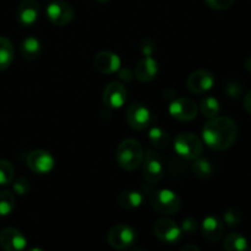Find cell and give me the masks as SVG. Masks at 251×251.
<instances>
[{
    "label": "cell",
    "mask_w": 251,
    "mask_h": 251,
    "mask_svg": "<svg viewBox=\"0 0 251 251\" xmlns=\"http://www.w3.org/2000/svg\"><path fill=\"white\" fill-rule=\"evenodd\" d=\"M238 136L234 120L228 117H215L208 120L202 129V140L210 149L225 151L233 146Z\"/></svg>",
    "instance_id": "1"
},
{
    "label": "cell",
    "mask_w": 251,
    "mask_h": 251,
    "mask_svg": "<svg viewBox=\"0 0 251 251\" xmlns=\"http://www.w3.org/2000/svg\"><path fill=\"white\" fill-rule=\"evenodd\" d=\"M144 149L140 142L134 139H126L120 142L115 153L118 164L127 172L139 168L144 162Z\"/></svg>",
    "instance_id": "2"
},
{
    "label": "cell",
    "mask_w": 251,
    "mask_h": 251,
    "mask_svg": "<svg viewBox=\"0 0 251 251\" xmlns=\"http://www.w3.org/2000/svg\"><path fill=\"white\" fill-rule=\"evenodd\" d=\"M149 200L152 208L162 215H176L181 207L179 196L169 189H152L149 191Z\"/></svg>",
    "instance_id": "3"
},
{
    "label": "cell",
    "mask_w": 251,
    "mask_h": 251,
    "mask_svg": "<svg viewBox=\"0 0 251 251\" xmlns=\"http://www.w3.org/2000/svg\"><path fill=\"white\" fill-rule=\"evenodd\" d=\"M174 151L186 161H195L202 153V141L191 132H181L174 140Z\"/></svg>",
    "instance_id": "4"
},
{
    "label": "cell",
    "mask_w": 251,
    "mask_h": 251,
    "mask_svg": "<svg viewBox=\"0 0 251 251\" xmlns=\"http://www.w3.org/2000/svg\"><path fill=\"white\" fill-rule=\"evenodd\" d=\"M136 242V232L127 225H117L108 233V243L115 250L131 248Z\"/></svg>",
    "instance_id": "5"
},
{
    "label": "cell",
    "mask_w": 251,
    "mask_h": 251,
    "mask_svg": "<svg viewBox=\"0 0 251 251\" xmlns=\"http://www.w3.org/2000/svg\"><path fill=\"white\" fill-rule=\"evenodd\" d=\"M47 17L55 26H65L74 19V9L69 2L54 0L47 6Z\"/></svg>",
    "instance_id": "6"
},
{
    "label": "cell",
    "mask_w": 251,
    "mask_h": 251,
    "mask_svg": "<svg viewBox=\"0 0 251 251\" xmlns=\"http://www.w3.org/2000/svg\"><path fill=\"white\" fill-rule=\"evenodd\" d=\"M153 232L161 242L167 243V244H176L180 242L181 234H183L181 228L174 221L168 220V218H161L156 221L153 225Z\"/></svg>",
    "instance_id": "7"
},
{
    "label": "cell",
    "mask_w": 251,
    "mask_h": 251,
    "mask_svg": "<svg viewBox=\"0 0 251 251\" xmlns=\"http://www.w3.org/2000/svg\"><path fill=\"white\" fill-rule=\"evenodd\" d=\"M126 122L132 129L135 130H145L152 124L153 117H152L151 110L144 104L135 103L131 104L126 110Z\"/></svg>",
    "instance_id": "8"
},
{
    "label": "cell",
    "mask_w": 251,
    "mask_h": 251,
    "mask_svg": "<svg viewBox=\"0 0 251 251\" xmlns=\"http://www.w3.org/2000/svg\"><path fill=\"white\" fill-rule=\"evenodd\" d=\"M198 112V104L190 98H176L169 105V114L179 122L194 120Z\"/></svg>",
    "instance_id": "9"
},
{
    "label": "cell",
    "mask_w": 251,
    "mask_h": 251,
    "mask_svg": "<svg viewBox=\"0 0 251 251\" xmlns=\"http://www.w3.org/2000/svg\"><path fill=\"white\" fill-rule=\"evenodd\" d=\"M54 164H55V161L53 156L44 150H34L27 156L28 168L33 173L41 174V176L48 174L49 172L53 171Z\"/></svg>",
    "instance_id": "10"
},
{
    "label": "cell",
    "mask_w": 251,
    "mask_h": 251,
    "mask_svg": "<svg viewBox=\"0 0 251 251\" xmlns=\"http://www.w3.org/2000/svg\"><path fill=\"white\" fill-rule=\"evenodd\" d=\"M127 91L123 83L113 81L103 91V103L112 109H119L126 102Z\"/></svg>",
    "instance_id": "11"
},
{
    "label": "cell",
    "mask_w": 251,
    "mask_h": 251,
    "mask_svg": "<svg viewBox=\"0 0 251 251\" xmlns=\"http://www.w3.org/2000/svg\"><path fill=\"white\" fill-rule=\"evenodd\" d=\"M0 247L4 251H25L27 239L16 228H5L0 232Z\"/></svg>",
    "instance_id": "12"
},
{
    "label": "cell",
    "mask_w": 251,
    "mask_h": 251,
    "mask_svg": "<svg viewBox=\"0 0 251 251\" xmlns=\"http://www.w3.org/2000/svg\"><path fill=\"white\" fill-rule=\"evenodd\" d=\"M189 91L194 95H202L210 91L215 85V76L207 70H198L191 74L188 78Z\"/></svg>",
    "instance_id": "13"
},
{
    "label": "cell",
    "mask_w": 251,
    "mask_h": 251,
    "mask_svg": "<svg viewBox=\"0 0 251 251\" xmlns=\"http://www.w3.org/2000/svg\"><path fill=\"white\" fill-rule=\"evenodd\" d=\"M145 163L142 173H144L145 180L151 185L158 184L163 178V167L158 157L152 151H147V154L144 157Z\"/></svg>",
    "instance_id": "14"
},
{
    "label": "cell",
    "mask_w": 251,
    "mask_h": 251,
    "mask_svg": "<svg viewBox=\"0 0 251 251\" xmlns=\"http://www.w3.org/2000/svg\"><path fill=\"white\" fill-rule=\"evenodd\" d=\"M95 68L97 69L100 73L105 74V75H110V74L117 73L120 69L122 61L120 58L113 51H100L97 55L95 56Z\"/></svg>",
    "instance_id": "15"
},
{
    "label": "cell",
    "mask_w": 251,
    "mask_h": 251,
    "mask_svg": "<svg viewBox=\"0 0 251 251\" xmlns=\"http://www.w3.org/2000/svg\"><path fill=\"white\" fill-rule=\"evenodd\" d=\"M39 16V6L36 0H22L17 7V20L25 27L32 26Z\"/></svg>",
    "instance_id": "16"
},
{
    "label": "cell",
    "mask_w": 251,
    "mask_h": 251,
    "mask_svg": "<svg viewBox=\"0 0 251 251\" xmlns=\"http://www.w3.org/2000/svg\"><path fill=\"white\" fill-rule=\"evenodd\" d=\"M201 230H202V235L208 242H218L223 237L225 226H223L222 221L216 216H207L202 221Z\"/></svg>",
    "instance_id": "17"
},
{
    "label": "cell",
    "mask_w": 251,
    "mask_h": 251,
    "mask_svg": "<svg viewBox=\"0 0 251 251\" xmlns=\"http://www.w3.org/2000/svg\"><path fill=\"white\" fill-rule=\"evenodd\" d=\"M158 73L157 61L152 56H144L135 68V77L141 82H150Z\"/></svg>",
    "instance_id": "18"
},
{
    "label": "cell",
    "mask_w": 251,
    "mask_h": 251,
    "mask_svg": "<svg viewBox=\"0 0 251 251\" xmlns=\"http://www.w3.org/2000/svg\"><path fill=\"white\" fill-rule=\"evenodd\" d=\"M118 203L120 207L125 208V210H135V208L140 207L144 201L141 194L139 191L134 190H126L122 191L117 198Z\"/></svg>",
    "instance_id": "19"
},
{
    "label": "cell",
    "mask_w": 251,
    "mask_h": 251,
    "mask_svg": "<svg viewBox=\"0 0 251 251\" xmlns=\"http://www.w3.org/2000/svg\"><path fill=\"white\" fill-rule=\"evenodd\" d=\"M21 54L26 60H36L41 54V43H39L38 39L33 36L25 38L21 44Z\"/></svg>",
    "instance_id": "20"
},
{
    "label": "cell",
    "mask_w": 251,
    "mask_h": 251,
    "mask_svg": "<svg viewBox=\"0 0 251 251\" xmlns=\"http://www.w3.org/2000/svg\"><path fill=\"white\" fill-rule=\"evenodd\" d=\"M248 248H249V243H248L247 238L240 234V233L233 232L226 237V251H248Z\"/></svg>",
    "instance_id": "21"
},
{
    "label": "cell",
    "mask_w": 251,
    "mask_h": 251,
    "mask_svg": "<svg viewBox=\"0 0 251 251\" xmlns=\"http://www.w3.org/2000/svg\"><path fill=\"white\" fill-rule=\"evenodd\" d=\"M14 60V47L6 37L0 36V71L11 65Z\"/></svg>",
    "instance_id": "22"
},
{
    "label": "cell",
    "mask_w": 251,
    "mask_h": 251,
    "mask_svg": "<svg viewBox=\"0 0 251 251\" xmlns=\"http://www.w3.org/2000/svg\"><path fill=\"white\" fill-rule=\"evenodd\" d=\"M150 141H151L152 146L154 149L158 150H164L171 145V137L167 134L164 130H162L161 127H152L150 130Z\"/></svg>",
    "instance_id": "23"
},
{
    "label": "cell",
    "mask_w": 251,
    "mask_h": 251,
    "mask_svg": "<svg viewBox=\"0 0 251 251\" xmlns=\"http://www.w3.org/2000/svg\"><path fill=\"white\" fill-rule=\"evenodd\" d=\"M220 110V102L215 97H205L201 100L200 112L202 113L203 117L208 118V119H212V118L217 117Z\"/></svg>",
    "instance_id": "24"
},
{
    "label": "cell",
    "mask_w": 251,
    "mask_h": 251,
    "mask_svg": "<svg viewBox=\"0 0 251 251\" xmlns=\"http://www.w3.org/2000/svg\"><path fill=\"white\" fill-rule=\"evenodd\" d=\"M193 172L195 174V176L200 179H207L212 176L213 168L212 164L205 158H200L199 157L198 159H195L193 164Z\"/></svg>",
    "instance_id": "25"
},
{
    "label": "cell",
    "mask_w": 251,
    "mask_h": 251,
    "mask_svg": "<svg viewBox=\"0 0 251 251\" xmlns=\"http://www.w3.org/2000/svg\"><path fill=\"white\" fill-rule=\"evenodd\" d=\"M15 208V196L10 191H0V216L6 217Z\"/></svg>",
    "instance_id": "26"
},
{
    "label": "cell",
    "mask_w": 251,
    "mask_h": 251,
    "mask_svg": "<svg viewBox=\"0 0 251 251\" xmlns=\"http://www.w3.org/2000/svg\"><path fill=\"white\" fill-rule=\"evenodd\" d=\"M15 176V169L9 161L0 159V186L9 185Z\"/></svg>",
    "instance_id": "27"
},
{
    "label": "cell",
    "mask_w": 251,
    "mask_h": 251,
    "mask_svg": "<svg viewBox=\"0 0 251 251\" xmlns=\"http://www.w3.org/2000/svg\"><path fill=\"white\" fill-rule=\"evenodd\" d=\"M242 211L237 207H230L228 208L225 212V216H223V221H225L226 225L230 228H234L242 222Z\"/></svg>",
    "instance_id": "28"
},
{
    "label": "cell",
    "mask_w": 251,
    "mask_h": 251,
    "mask_svg": "<svg viewBox=\"0 0 251 251\" xmlns=\"http://www.w3.org/2000/svg\"><path fill=\"white\" fill-rule=\"evenodd\" d=\"M12 189H14L15 194H17V195L20 196L26 195V194L29 191V181L27 180L26 178H24V176H20V178H17L16 180L14 181V184H12Z\"/></svg>",
    "instance_id": "29"
},
{
    "label": "cell",
    "mask_w": 251,
    "mask_h": 251,
    "mask_svg": "<svg viewBox=\"0 0 251 251\" xmlns=\"http://www.w3.org/2000/svg\"><path fill=\"white\" fill-rule=\"evenodd\" d=\"M206 5L213 10H227L234 4V0H205Z\"/></svg>",
    "instance_id": "30"
},
{
    "label": "cell",
    "mask_w": 251,
    "mask_h": 251,
    "mask_svg": "<svg viewBox=\"0 0 251 251\" xmlns=\"http://www.w3.org/2000/svg\"><path fill=\"white\" fill-rule=\"evenodd\" d=\"M180 228L183 232L188 233V234H193V233H195L199 228L198 220L194 217H186L185 220L183 221V223H181Z\"/></svg>",
    "instance_id": "31"
},
{
    "label": "cell",
    "mask_w": 251,
    "mask_h": 251,
    "mask_svg": "<svg viewBox=\"0 0 251 251\" xmlns=\"http://www.w3.org/2000/svg\"><path fill=\"white\" fill-rule=\"evenodd\" d=\"M140 48H141L142 54H145V56H151L153 54L154 49H156V44L151 38H145L142 39Z\"/></svg>",
    "instance_id": "32"
},
{
    "label": "cell",
    "mask_w": 251,
    "mask_h": 251,
    "mask_svg": "<svg viewBox=\"0 0 251 251\" xmlns=\"http://www.w3.org/2000/svg\"><path fill=\"white\" fill-rule=\"evenodd\" d=\"M242 86L237 82H229L227 85V87H226V93L232 98H238L242 95Z\"/></svg>",
    "instance_id": "33"
},
{
    "label": "cell",
    "mask_w": 251,
    "mask_h": 251,
    "mask_svg": "<svg viewBox=\"0 0 251 251\" xmlns=\"http://www.w3.org/2000/svg\"><path fill=\"white\" fill-rule=\"evenodd\" d=\"M118 73H119V77L123 81H125V82H130L132 80V77H134V75H132V73L129 69H119Z\"/></svg>",
    "instance_id": "34"
},
{
    "label": "cell",
    "mask_w": 251,
    "mask_h": 251,
    "mask_svg": "<svg viewBox=\"0 0 251 251\" xmlns=\"http://www.w3.org/2000/svg\"><path fill=\"white\" fill-rule=\"evenodd\" d=\"M244 107H245V109H247V112L249 113V114H251V90L249 91V93L245 96Z\"/></svg>",
    "instance_id": "35"
},
{
    "label": "cell",
    "mask_w": 251,
    "mask_h": 251,
    "mask_svg": "<svg viewBox=\"0 0 251 251\" xmlns=\"http://www.w3.org/2000/svg\"><path fill=\"white\" fill-rule=\"evenodd\" d=\"M180 251H200V250H199V248L196 247V245L188 244V245H185V247H184Z\"/></svg>",
    "instance_id": "36"
},
{
    "label": "cell",
    "mask_w": 251,
    "mask_h": 251,
    "mask_svg": "<svg viewBox=\"0 0 251 251\" xmlns=\"http://www.w3.org/2000/svg\"><path fill=\"white\" fill-rule=\"evenodd\" d=\"M245 69L251 74V55L245 60Z\"/></svg>",
    "instance_id": "37"
},
{
    "label": "cell",
    "mask_w": 251,
    "mask_h": 251,
    "mask_svg": "<svg viewBox=\"0 0 251 251\" xmlns=\"http://www.w3.org/2000/svg\"><path fill=\"white\" fill-rule=\"evenodd\" d=\"M25 251H44V250L41 249V248H38V247H34V248H31V249H26Z\"/></svg>",
    "instance_id": "38"
},
{
    "label": "cell",
    "mask_w": 251,
    "mask_h": 251,
    "mask_svg": "<svg viewBox=\"0 0 251 251\" xmlns=\"http://www.w3.org/2000/svg\"><path fill=\"white\" fill-rule=\"evenodd\" d=\"M98 2H100V4H107V2H109L110 0H97Z\"/></svg>",
    "instance_id": "39"
},
{
    "label": "cell",
    "mask_w": 251,
    "mask_h": 251,
    "mask_svg": "<svg viewBox=\"0 0 251 251\" xmlns=\"http://www.w3.org/2000/svg\"><path fill=\"white\" fill-rule=\"evenodd\" d=\"M134 251H145L144 249H140V248H137V249H135Z\"/></svg>",
    "instance_id": "40"
},
{
    "label": "cell",
    "mask_w": 251,
    "mask_h": 251,
    "mask_svg": "<svg viewBox=\"0 0 251 251\" xmlns=\"http://www.w3.org/2000/svg\"><path fill=\"white\" fill-rule=\"evenodd\" d=\"M250 251H251V250H250Z\"/></svg>",
    "instance_id": "41"
}]
</instances>
